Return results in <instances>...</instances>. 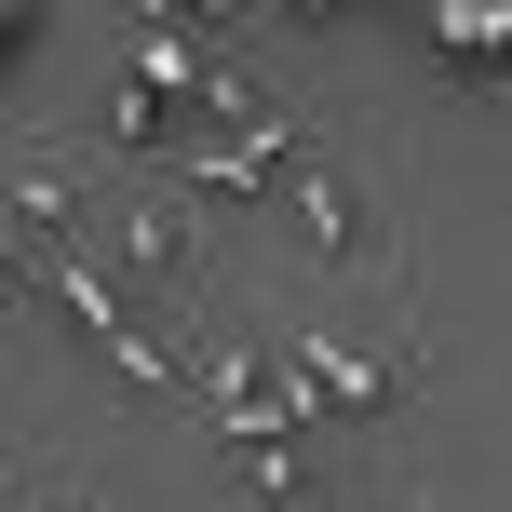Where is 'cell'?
<instances>
[{"mask_svg":"<svg viewBox=\"0 0 512 512\" xmlns=\"http://www.w3.org/2000/svg\"><path fill=\"white\" fill-rule=\"evenodd\" d=\"M14 54H27V14H0V68H14Z\"/></svg>","mask_w":512,"mask_h":512,"instance_id":"8992f818","label":"cell"},{"mask_svg":"<svg viewBox=\"0 0 512 512\" xmlns=\"http://www.w3.org/2000/svg\"><path fill=\"white\" fill-rule=\"evenodd\" d=\"M108 243H122L108 270H149L162 297H203L216 283V216L189 203V189H162V176H135L122 203H108Z\"/></svg>","mask_w":512,"mask_h":512,"instance_id":"6da1fadb","label":"cell"},{"mask_svg":"<svg viewBox=\"0 0 512 512\" xmlns=\"http://www.w3.org/2000/svg\"><path fill=\"white\" fill-rule=\"evenodd\" d=\"M283 176H297V216H310V256H324V283H391V216L351 189V162L337 149H283Z\"/></svg>","mask_w":512,"mask_h":512,"instance_id":"7a4b0ae2","label":"cell"},{"mask_svg":"<svg viewBox=\"0 0 512 512\" xmlns=\"http://www.w3.org/2000/svg\"><path fill=\"white\" fill-rule=\"evenodd\" d=\"M297 364L337 391V405H391V364L364 351V337H337V324H297Z\"/></svg>","mask_w":512,"mask_h":512,"instance_id":"3957f363","label":"cell"},{"mask_svg":"<svg viewBox=\"0 0 512 512\" xmlns=\"http://www.w3.org/2000/svg\"><path fill=\"white\" fill-rule=\"evenodd\" d=\"M27 270H41V256H27V230H14V216H0V297H41V283H27Z\"/></svg>","mask_w":512,"mask_h":512,"instance_id":"5b68a950","label":"cell"},{"mask_svg":"<svg viewBox=\"0 0 512 512\" xmlns=\"http://www.w3.org/2000/svg\"><path fill=\"white\" fill-rule=\"evenodd\" d=\"M432 41H445V54H459V68H472V81H486V68H499V14H432Z\"/></svg>","mask_w":512,"mask_h":512,"instance_id":"277c9868","label":"cell"}]
</instances>
